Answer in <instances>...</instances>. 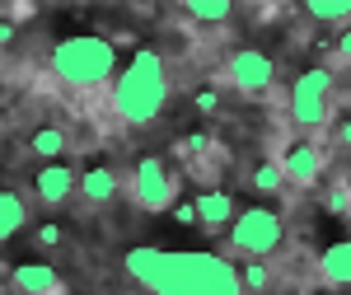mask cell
I'll return each mask as SVG.
<instances>
[{"label":"cell","mask_w":351,"mask_h":295,"mask_svg":"<svg viewBox=\"0 0 351 295\" xmlns=\"http://www.w3.org/2000/svg\"><path fill=\"white\" fill-rule=\"evenodd\" d=\"M178 188H183L178 169H173V164H164L160 155H145V160H136L132 183H127L132 202L141 206V211H150V215L173 211V206H178Z\"/></svg>","instance_id":"8992f818"},{"label":"cell","mask_w":351,"mask_h":295,"mask_svg":"<svg viewBox=\"0 0 351 295\" xmlns=\"http://www.w3.org/2000/svg\"><path fill=\"white\" fill-rule=\"evenodd\" d=\"M183 10H188V19H202V24H225V19H234V5H230V0H188Z\"/></svg>","instance_id":"e0dca14e"},{"label":"cell","mask_w":351,"mask_h":295,"mask_svg":"<svg viewBox=\"0 0 351 295\" xmlns=\"http://www.w3.org/2000/svg\"><path fill=\"white\" fill-rule=\"evenodd\" d=\"M24 225H28V202H24V192H0V244L14 239Z\"/></svg>","instance_id":"5bb4252c"},{"label":"cell","mask_w":351,"mask_h":295,"mask_svg":"<svg viewBox=\"0 0 351 295\" xmlns=\"http://www.w3.org/2000/svg\"><path fill=\"white\" fill-rule=\"evenodd\" d=\"M291 122L300 132H324L337 122V80L328 66L300 71L291 84Z\"/></svg>","instance_id":"277c9868"},{"label":"cell","mask_w":351,"mask_h":295,"mask_svg":"<svg viewBox=\"0 0 351 295\" xmlns=\"http://www.w3.org/2000/svg\"><path fill=\"white\" fill-rule=\"evenodd\" d=\"M33 244H38V248H61V244H66V230H61V225H38V230H33Z\"/></svg>","instance_id":"ffe728a7"},{"label":"cell","mask_w":351,"mask_h":295,"mask_svg":"<svg viewBox=\"0 0 351 295\" xmlns=\"http://www.w3.org/2000/svg\"><path fill=\"white\" fill-rule=\"evenodd\" d=\"M169 104V71H164V56L141 47L127 61V71H117L112 80V113L127 122V127H145L155 122Z\"/></svg>","instance_id":"7a4b0ae2"},{"label":"cell","mask_w":351,"mask_h":295,"mask_svg":"<svg viewBox=\"0 0 351 295\" xmlns=\"http://www.w3.org/2000/svg\"><path fill=\"white\" fill-rule=\"evenodd\" d=\"M117 192H122V178H117L112 164H89V169L80 174L84 206H108V202H117Z\"/></svg>","instance_id":"7c38bea8"},{"label":"cell","mask_w":351,"mask_h":295,"mask_svg":"<svg viewBox=\"0 0 351 295\" xmlns=\"http://www.w3.org/2000/svg\"><path fill=\"white\" fill-rule=\"evenodd\" d=\"M276 164H281V174H286L291 188H314V183L324 178V169H328V150L319 141H291Z\"/></svg>","instance_id":"ba28073f"},{"label":"cell","mask_w":351,"mask_h":295,"mask_svg":"<svg viewBox=\"0 0 351 295\" xmlns=\"http://www.w3.org/2000/svg\"><path fill=\"white\" fill-rule=\"evenodd\" d=\"M127 276L141 281L150 295H243L239 268L220 253H178V248H150L141 244L127 258Z\"/></svg>","instance_id":"6da1fadb"},{"label":"cell","mask_w":351,"mask_h":295,"mask_svg":"<svg viewBox=\"0 0 351 295\" xmlns=\"http://www.w3.org/2000/svg\"><path fill=\"white\" fill-rule=\"evenodd\" d=\"M319 276L324 286H351V239H337L319 253Z\"/></svg>","instance_id":"4fadbf2b"},{"label":"cell","mask_w":351,"mask_h":295,"mask_svg":"<svg viewBox=\"0 0 351 295\" xmlns=\"http://www.w3.org/2000/svg\"><path fill=\"white\" fill-rule=\"evenodd\" d=\"M304 14L324 19V24H351V0H309Z\"/></svg>","instance_id":"d6986e66"},{"label":"cell","mask_w":351,"mask_h":295,"mask_svg":"<svg viewBox=\"0 0 351 295\" xmlns=\"http://www.w3.org/2000/svg\"><path fill=\"white\" fill-rule=\"evenodd\" d=\"M239 286H243V295H267L271 286H276V272H271V263L243 258V263H239Z\"/></svg>","instance_id":"2e32d148"},{"label":"cell","mask_w":351,"mask_h":295,"mask_svg":"<svg viewBox=\"0 0 351 295\" xmlns=\"http://www.w3.org/2000/svg\"><path fill=\"white\" fill-rule=\"evenodd\" d=\"M192 108H197V113H220V94L206 84V89H197V94H192Z\"/></svg>","instance_id":"44dd1931"},{"label":"cell","mask_w":351,"mask_h":295,"mask_svg":"<svg viewBox=\"0 0 351 295\" xmlns=\"http://www.w3.org/2000/svg\"><path fill=\"white\" fill-rule=\"evenodd\" d=\"M173 220H178V225H197V206H192V202H178V206H173Z\"/></svg>","instance_id":"cb8c5ba5"},{"label":"cell","mask_w":351,"mask_h":295,"mask_svg":"<svg viewBox=\"0 0 351 295\" xmlns=\"http://www.w3.org/2000/svg\"><path fill=\"white\" fill-rule=\"evenodd\" d=\"M332 56H337L342 66H351V24L337 33V43H332Z\"/></svg>","instance_id":"603a6c76"},{"label":"cell","mask_w":351,"mask_h":295,"mask_svg":"<svg viewBox=\"0 0 351 295\" xmlns=\"http://www.w3.org/2000/svg\"><path fill=\"white\" fill-rule=\"evenodd\" d=\"M28 150L38 155V160H47V164H56L61 155H66V127H38V132L28 136Z\"/></svg>","instance_id":"9a60e30c"},{"label":"cell","mask_w":351,"mask_h":295,"mask_svg":"<svg viewBox=\"0 0 351 295\" xmlns=\"http://www.w3.org/2000/svg\"><path fill=\"white\" fill-rule=\"evenodd\" d=\"M225 80L234 84L239 94H248V99H263L276 84V61L267 52H258V47H239L225 61Z\"/></svg>","instance_id":"52a82bcc"},{"label":"cell","mask_w":351,"mask_h":295,"mask_svg":"<svg viewBox=\"0 0 351 295\" xmlns=\"http://www.w3.org/2000/svg\"><path fill=\"white\" fill-rule=\"evenodd\" d=\"M248 183H253V192H281L286 188V174H281V164L276 160H263V164H253V174H248Z\"/></svg>","instance_id":"ac0fdd59"},{"label":"cell","mask_w":351,"mask_h":295,"mask_svg":"<svg viewBox=\"0 0 351 295\" xmlns=\"http://www.w3.org/2000/svg\"><path fill=\"white\" fill-rule=\"evenodd\" d=\"M332 141H337L342 150H351V113H342V117L332 122Z\"/></svg>","instance_id":"7402d4cb"},{"label":"cell","mask_w":351,"mask_h":295,"mask_svg":"<svg viewBox=\"0 0 351 295\" xmlns=\"http://www.w3.org/2000/svg\"><path fill=\"white\" fill-rule=\"evenodd\" d=\"M281 244H286V220L271 211V206H243V211L234 215V225H230V248H234L239 258L267 263Z\"/></svg>","instance_id":"5b68a950"},{"label":"cell","mask_w":351,"mask_h":295,"mask_svg":"<svg viewBox=\"0 0 351 295\" xmlns=\"http://www.w3.org/2000/svg\"><path fill=\"white\" fill-rule=\"evenodd\" d=\"M10 281H14L19 295H66V281L52 263H19L10 272Z\"/></svg>","instance_id":"8fae6325"},{"label":"cell","mask_w":351,"mask_h":295,"mask_svg":"<svg viewBox=\"0 0 351 295\" xmlns=\"http://www.w3.org/2000/svg\"><path fill=\"white\" fill-rule=\"evenodd\" d=\"M192 206H197V230H230L234 225V215H239V206H234V197L225 188H206L192 197Z\"/></svg>","instance_id":"30bf717a"},{"label":"cell","mask_w":351,"mask_h":295,"mask_svg":"<svg viewBox=\"0 0 351 295\" xmlns=\"http://www.w3.org/2000/svg\"><path fill=\"white\" fill-rule=\"evenodd\" d=\"M10 38H14V24H10V19H5V14H0V47H5V43H10Z\"/></svg>","instance_id":"d4e9b609"},{"label":"cell","mask_w":351,"mask_h":295,"mask_svg":"<svg viewBox=\"0 0 351 295\" xmlns=\"http://www.w3.org/2000/svg\"><path fill=\"white\" fill-rule=\"evenodd\" d=\"M75 192H80V174H75L66 160L43 164V169L33 174V197H38L43 206H66Z\"/></svg>","instance_id":"9c48e42d"},{"label":"cell","mask_w":351,"mask_h":295,"mask_svg":"<svg viewBox=\"0 0 351 295\" xmlns=\"http://www.w3.org/2000/svg\"><path fill=\"white\" fill-rule=\"evenodd\" d=\"M52 75L75 94H99L117 80V47L99 33H71L52 47Z\"/></svg>","instance_id":"3957f363"}]
</instances>
